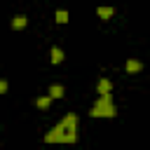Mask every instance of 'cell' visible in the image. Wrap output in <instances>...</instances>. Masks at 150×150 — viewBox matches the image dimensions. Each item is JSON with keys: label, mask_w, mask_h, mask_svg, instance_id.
Returning a JSON list of instances; mask_svg holds the SVG:
<instances>
[{"label": "cell", "mask_w": 150, "mask_h": 150, "mask_svg": "<svg viewBox=\"0 0 150 150\" xmlns=\"http://www.w3.org/2000/svg\"><path fill=\"white\" fill-rule=\"evenodd\" d=\"M77 127H80V117H77L75 112H68L59 124H54V127L45 134V143H49V145H54V143L73 145V143H77V138H80Z\"/></svg>", "instance_id": "1"}, {"label": "cell", "mask_w": 150, "mask_h": 150, "mask_svg": "<svg viewBox=\"0 0 150 150\" xmlns=\"http://www.w3.org/2000/svg\"><path fill=\"white\" fill-rule=\"evenodd\" d=\"M89 115L91 117H98V120H110V117H115L117 115V105H115V101H112V94L110 96H98L96 101H94V105L89 108Z\"/></svg>", "instance_id": "2"}, {"label": "cell", "mask_w": 150, "mask_h": 150, "mask_svg": "<svg viewBox=\"0 0 150 150\" xmlns=\"http://www.w3.org/2000/svg\"><path fill=\"white\" fill-rule=\"evenodd\" d=\"M96 91H98V96H110L112 94V82L108 77H101L98 84H96Z\"/></svg>", "instance_id": "3"}, {"label": "cell", "mask_w": 150, "mask_h": 150, "mask_svg": "<svg viewBox=\"0 0 150 150\" xmlns=\"http://www.w3.org/2000/svg\"><path fill=\"white\" fill-rule=\"evenodd\" d=\"M124 70H127L129 75H136V73H141V70H143V63H141L138 59H129V61L124 63Z\"/></svg>", "instance_id": "4"}, {"label": "cell", "mask_w": 150, "mask_h": 150, "mask_svg": "<svg viewBox=\"0 0 150 150\" xmlns=\"http://www.w3.org/2000/svg\"><path fill=\"white\" fill-rule=\"evenodd\" d=\"M63 59H66V56H63V49H61V47H52V49H49V61H52L54 66H56V63H63Z\"/></svg>", "instance_id": "5"}, {"label": "cell", "mask_w": 150, "mask_h": 150, "mask_svg": "<svg viewBox=\"0 0 150 150\" xmlns=\"http://www.w3.org/2000/svg\"><path fill=\"white\" fill-rule=\"evenodd\" d=\"M63 94H66L63 84H49V89H47V96L49 98H63Z\"/></svg>", "instance_id": "6"}, {"label": "cell", "mask_w": 150, "mask_h": 150, "mask_svg": "<svg viewBox=\"0 0 150 150\" xmlns=\"http://www.w3.org/2000/svg\"><path fill=\"white\" fill-rule=\"evenodd\" d=\"M26 23H28V16L26 14H16L12 19V30H21V28H26Z\"/></svg>", "instance_id": "7"}, {"label": "cell", "mask_w": 150, "mask_h": 150, "mask_svg": "<svg viewBox=\"0 0 150 150\" xmlns=\"http://www.w3.org/2000/svg\"><path fill=\"white\" fill-rule=\"evenodd\" d=\"M96 14H98L103 21H108V19L115 14V7H96Z\"/></svg>", "instance_id": "8"}, {"label": "cell", "mask_w": 150, "mask_h": 150, "mask_svg": "<svg viewBox=\"0 0 150 150\" xmlns=\"http://www.w3.org/2000/svg\"><path fill=\"white\" fill-rule=\"evenodd\" d=\"M49 105H52V98H49L47 94H45V96H38V98H35V108H40V110H47Z\"/></svg>", "instance_id": "9"}, {"label": "cell", "mask_w": 150, "mask_h": 150, "mask_svg": "<svg viewBox=\"0 0 150 150\" xmlns=\"http://www.w3.org/2000/svg\"><path fill=\"white\" fill-rule=\"evenodd\" d=\"M54 19H56V23H68V12L66 9H56Z\"/></svg>", "instance_id": "10"}, {"label": "cell", "mask_w": 150, "mask_h": 150, "mask_svg": "<svg viewBox=\"0 0 150 150\" xmlns=\"http://www.w3.org/2000/svg\"><path fill=\"white\" fill-rule=\"evenodd\" d=\"M7 89H9V82H7L5 77H0V96H2V94H7Z\"/></svg>", "instance_id": "11"}]
</instances>
